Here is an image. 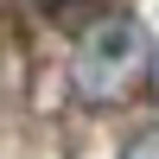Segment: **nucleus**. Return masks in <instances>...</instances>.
Wrapping results in <instances>:
<instances>
[{
	"instance_id": "nucleus-1",
	"label": "nucleus",
	"mask_w": 159,
	"mask_h": 159,
	"mask_svg": "<svg viewBox=\"0 0 159 159\" xmlns=\"http://www.w3.org/2000/svg\"><path fill=\"white\" fill-rule=\"evenodd\" d=\"M153 32L140 19H102L89 25V38L70 57V89L83 102H134L140 89L153 83Z\"/></svg>"
},
{
	"instance_id": "nucleus-2",
	"label": "nucleus",
	"mask_w": 159,
	"mask_h": 159,
	"mask_svg": "<svg viewBox=\"0 0 159 159\" xmlns=\"http://www.w3.org/2000/svg\"><path fill=\"white\" fill-rule=\"evenodd\" d=\"M121 159H159V134H140V140H134Z\"/></svg>"
},
{
	"instance_id": "nucleus-3",
	"label": "nucleus",
	"mask_w": 159,
	"mask_h": 159,
	"mask_svg": "<svg viewBox=\"0 0 159 159\" xmlns=\"http://www.w3.org/2000/svg\"><path fill=\"white\" fill-rule=\"evenodd\" d=\"M38 7H57V0H38Z\"/></svg>"
}]
</instances>
